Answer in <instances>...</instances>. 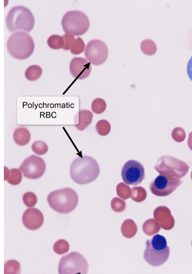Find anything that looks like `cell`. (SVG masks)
I'll use <instances>...</instances> for the list:
<instances>
[{"mask_svg": "<svg viewBox=\"0 0 192 274\" xmlns=\"http://www.w3.org/2000/svg\"><path fill=\"white\" fill-rule=\"evenodd\" d=\"M21 273V265L18 261L11 260L6 262L4 265V274H18Z\"/></svg>", "mask_w": 192, "mask_h": 274, "instance_id": "cell-24", "label": "cell"}, {"mask_svg": "<svg viewBox=\"0 0 192 274\" xmlns=\"http://www.w3.org/2000/svg\"><path fill=\"white\" fill-rule=\"evenodd\" d=\"M141 48L143 53L148 56L154 55L157 51V45L150 39L144 40L141 43Z\"/></svg>", "mask_w": 192, "mask_h": 274, "instance_id": "cell-23", "label": "cell"}, {"mask_svg": "<svg viewBox=\"0 0 192 274\" xmlns=\"http://www.w3.org/2000/svg\"><path fill=\"white\" fill-rule=\"evenodd\" d=\"M7 48L11 57L16 59L25 60L33 54L34 43L31 35L25 31H15L8 39Z\"/></svg>", "mask_w": 192, "mask_h": 274, "instance_id": "cell-2", "label": "cell"}, {"mask_svg": "<svg viewBox=\"0 0 192 274\" xmlns=\"http://www.w3.org/2000/svg\"><path fill=\"white\" fill-rule=\"evenodd\" d=\"M187 72L191 80L192 81V56L187 64Z\"/></svg>", "mask_w": 192, "mask_h": 274, "instance_id": "cell-36", "label": "cell"}, {"mask_svg": "<svg viewBox=\"0 0 192 274\" xmlns=\"http://www.w3.org/2000/svg\"><path fill=\"white\" fill-rule=\"evenodd\" d=\"M19 169L25 177L31 180H37L45 174L46 165L43 158L32 155L23 162Z\"/></svg>", "mask_w": 192, "mask_h": 274, "instance_id": "cell-12", "label": "cell"}, {"mask_svg": "<svg viewBox=\"0 0 192 274\" xmlns=\"http://www.w3.org/2000/svg\"><path fill=\"white\" fill-rule=\"evenodd\" d=\"M50 208L60 213H69L77 208L79 197L73 189L65 188L50 193L47 197Z\"/></svg>", "mask_w": 192, "mask_h": 274, "instance_id": "cell-4", "label": "cell"}, {"mask_svg": "<svg viewBox=\"0 0 192 274\" xmlns=\"http://www.w3.org/2000/svg\"><path fill=\"white\" fill-rule=\"evenodd\" d=\"M42 73L41 67L38 65H31L26 70L25 77L30 81H35L41 77Z\"/></svg>", "mask_w": 192, "mask_h": 274, "instance_id": "cell-21", "label": "cell"}, {"mask_svg": "<svg viewBox=\"0 0 192 274\" xmlns=\"http://www.w3.org/2000/svg\"><path fill=\"white\" fill-rule=\"evenodd\" d=\"M5 173H4V180L7 181L9 184L13 185H17L20 184L22 181V174L21 170L20 169H11L5 167Z\"/></svg>", "mask_w": 192, "mask_h": 274, "instance_id": "cell-17", "label": "cell"}, {"mask_svg": "<svg viewBox=\"0 0 192 274\" xmlns=\"http://www.w3.org/2000/svg\"><path fill=\"white\" fill-rule=\"evenodd\" d=\"M111 207L114 212L122 213L126 208V203L121 198H114L111 201Z\"/></svg>", "mask_w": 192, "mask_h": 274, "instance_id": "cell-33", "label": "cell"}, {"mask_svg": "<svg viewBox=\"0 0 192 274\" xmlns=\"http://www.w3.org/2000/svg\"><path fill=\"white\" fill-rule=\"evenodd\" d=\"M99 166L93 157H78L72 163L70 174L72 180L78 184L84 185L95 181L99 176Z\"/></svg>", "mask_w": 192, "mask_h": 274, "instance_id": "cell-1", "label": "cell"}, {"mask_svg": "<svg viewBox=\"0 0 192 274\" xmlns=\"http://www.w3.org/2000/svg\"><path fill=\"white\" fill-rule=\"evenodd\" d=\"M86 49V46L81 38L75 39L71 48V53L74 55H80Z\"/></svg>", "mask_w": 192, "mask_h": 274, "instance_id": "cell-31", "label": "cell"}, {"mask_svg": "<svg viewBox=\"0 0 192 274\" xmlns=\"http://www.w3.org/2000/svg\"><path fill=\"white\" fill-rule=\"evenodd\" d=\"M32 150L37 155L42 156L48 152V146L45 142L37 141L32 144Z\"/></svg>", "mask_w": 192, "mask_h": 274, "instance_id": "cell-30", "label": "cell"}, {"mask_svg": "<svg viewBox=\"0 0 192 274\" xmlns=\"http://www.w3.org/2000/svg\"><path fill=\"white\" fill-rule=\"evenodd\" d=\"M131 193L132 190L130 186L124 183H121L117 186V195L122 199L127 200L131 198Z\"/></svg>", "mask_w": 192, "mask_h": 274, "instance_id": "cell-27", "label": "cell"}, {"mask_svg": "<svg viewBox=\"0 0 192 274\" xmlns=\"http://www.w3.org/2000/svg\"><path fill=\"white\" fill-rule=\"evenodd\" d=\"M85 56L92 64L99 66L105 62L109 56V49L106 44L95 39L87 43Z\"/></svg>", "mask_w": 192, "mask_h": 274, "instance_id": "cell-10", "label": "cell"}, {"mask_svg": "<svg viewBox=\"0 0 192 274\" xmlns=\"http://www.w3.org/2000/svg\"><path fill=\"white\" fill-rule=\"evenodd\" d=\"M144 166L138 161L130 160L126 163L122 170V177L125 183L137 186L145 178Z\"/></svg>", "mask_w": 192, "mask_h": 274, "instance_id": "cell-11", "label": "cell"}, {"mask_svg": "<svg viewBox=\"0 0 192 274\" xmlns=\"http://www.w3.org/2000/svg\"><path fill=\"white\" fill-rule=\"evenodd\" d=\"M160 226L159 222L154 218H151V219L147 220L143 226V229L144 233L147 236H152L156 235L159 232Z\"/></svg>", "mask_w": 192, "mask_h": 274, "instance_id": "cell-20", "label": "cell"}, {"mask_svg": "<svg viewBox=\"0 0 192 274\" xmlns=\"http://www.w3.org/2000/svg\"><path fill=\"white\" fill-rule=\"evenodd\" d=\"M121 231L124 237L127 238H133L138 231L137 224L133 220L127 219L123 222Z\"/></svg>", "mask_w": 192, "mask_h": 274, "instance_id": "cell-19", "label": "cell"}, {"mask_svg": "<svg viewBox=\"0 0 192 274\" xmlns=\"http://www.w3.org/2000/svg\"><path fill=\"white\" fill-rule=\"evenodd\" d=\"M8 30L29 33L33 29L34 17L32 12L27 8L17 6L12 8L8 13L6 19Z\"/></svg>", "mask_w": 192, "mask_h": 274, "instance_id": "cell-5", "label": "cell"}, {"mask_svg": "<svg viewBox=\"0 0 192 274\" xmlns=\"http://www.w3.org/2000/svg\"><path fill=\"white\" fill-rule=\"evenodd\" d=\"M154 217L161 228L167 231L173 229L175 226V219L171 210L166 206H159L154 210Z\"/></svg>", "mask_w": 192, "mask_h": 274, "instance_id": "cell-15", "label": "cell"}, {"mask_svg": "<svg viewBox=\"0 0 192 274\" xmlns=\"http://www.w3.org/2000/svg\"></svg>", "mask_w": 192, "mask_h": 274, "instance_id": "cell-39", "label": "cell"}, {"mask_svg": "<svg viewBox=\"0 0 192 274\" xmlns=\"http://www.w3.org/2000/svg\"><path fill=\"white\" fill-rule=\"evenodd\" d=\"M22 222L27 229L34 231L42 227L44 216L42 213L37 209L29 208L23 213Z\"/></svg>", "mask_w": 192, "mask_h": 274, "instance_id": "cell-14", "label": "cell"}, {"mask_svg": "<svg viewBox=\"0 0 192 274\" xmlns=\"http://www.w3.org/2000/svg\"><path fill=\"white\" fill-rule=\"evenodd\" d=\"M24 204L28 208H33L37 204L38 198L35 194L32 192H27L23 196Z\"/></svg>", "mask_w": 192, "mask_h": 274, "instance_id": "cell-32", "label": "cell"}, {"mask_svg": "<svg viewBox=\"0 0 192 274\" xmlns=\"http://www.w3.org/2000/svg\"><path fill=\"white\" fill-rule=\"evenodd\" d=\"M191 178H192V173H191Z\"/></svg>", "mask_w": 192, "mask_h": 274, "instance_id": "cell-38", "label": "cell"}, {"mask_svg": "<svg viewBox=\"0 0 192 274\" xmlns=\"http://www.w3.org/2000/svg\"><path fill=\"white\" fill-rule=\"evenodd\" d=\"M91 63L82 58H74L70 63V73L74 78L83 79L89 76L91 73Z\"/></svg>", "mask_w": 192, "mask_h": 274, "instance_id": "cell-13", "label": "cell"}, {"mask_svg": "<svg viewBox=\"0 0 192 274\" xmlns=\"http://www.w3.org/2000/svg\"><path fill=\"white\" fill-rule=\"evenodd\" d=\"M106 103L102 98H96L92 103V110L95 114H100L103 113L106 110Z\"/></svg>", "mask_w": 192, "mask_h": 274, "instance_id": "cell-29", "label": "cell"}, {"mask_svg": "<svg viewBox=\"0 0 192 274\" xmlns=\"http://www.w3.org/2000/svg\"><path fill=\"white\" fill-rule=\"evenodd\" d=\"M154 168L161 175L181 179L189 172L190 167L186 162L170 156L160 157Z\"/></svg>", "mask_w": 192, "mask_h": 274, "instance_id": "cell-7", "label": "cell"}, {"mask_svg": "<svg viewBox=\"0 0 192 274\" xmlns=\"http://www.w3.org/2000/svg\"><path fill=\"white\" fill-rule=\"evenodd\" d=\"M182 183L180 179L160 174L151 183L150 189L154 195L167 197L173 193Z\"/></svg>", "mask_w": 192, "mask_h": 274, "instance_id": "cell-9", "label": "cell"}, {"mask_svg": "<svg viewBox=\"0 0 192 274\" xmlns=\"http://www.w3.org/2000/svg\"><path fill=\"white\" fill-rule=\"evenodd\" d=\"M47 44L52 49L59 50L63 49L65 45V41L64 38L60 35H53L48 39Z\"/></svg>", "mask_w": 192, "mask_h": 274, "instance_id": "cell-22", "label": "cell"}, {"mask_svg": "<svg viewBox=\"0 0 192 274\" xmlns=\"http://www.w3.org/2000/svg\"><path fill=\"white\" fill-rule=\"evenodd\" d=\"M62 25L66 33L80 36L89 30L90 23L89 18L82 12L71 11L64 15Z\"/></svg>", "mask_w": 192, "mask_h": 274, "instance_id": "cell-6", "label": "cell"}, {"mask_svg": "<svg viewBox=\"0 0 192 274\" xmlns=\"http://www.w3.org/2000/svg\"><path fill=\"white\" fill-rule=\"evenodd\" d=\"M89 270L85 258L78 252H72L62 257L60 260L58 271L61 274H85Z\"/></svg>", "mask_w": 192, "mask_h": 274, "instance_id": "cell-8", "label": "cell"}, {"mask_svg": "<svg viewBox=\"0 0 192 274\" xmlns=\"http://www.w3.org/2000/svg\"><path fill=\"white\" fill-rule=\"evenodd\" d=\"M172 137L176 142H183L185 140L186 137L185 130L181 128H176L172 132Z\"/></svg>", "mask_w": 192, "mask_h": 274, "instance_id": "cell-34", "label": "cell"}, {"mask_svg": "<svg viewBox=\"0 0 192 274\" xmlns=\"http://www.w3.org/2000/svg\"><path fill=\"white\" fill-rule=\"evenodd\" d=\"M131 198L137 202H142L146 199L147 192L146 190L141 186L132 188Z\"/></svg>", "mask_w": 192, "mask_h": 274, "instance_id": "cell-25", "label": "cell"}, {"mask_svg": "<svg viewBox=\"0 0 192 274\" xmlns=\"http://www.w3.org/2000/svg\"><path fill=\"white\" fill-rule=\"evenodd\" d=\"M188 145H189L190 150L192 151V132L189 134V137L188 139Z\"/></svg>", "mask_w": 192, "mask_h": 274, "instance_id": "cell-37", "label": "cell"}, {"mask_svg": "<svg viewBox=\"0 0 192 274\" xmlns=\"http://www.w3.org/2000/svg\"><path fill=\"white\" fill-rule=\"evenodd\" d=\"M170 253L165 237L156 235L152 240L146 241L144 258L151 266L159 267L169 259Z\"/></svg>", "mask_w": 192, "mask_h": 274, "instance_id": "cell-3", "label": "cell"}, {"mask_svg": "<svg viewBox=\"0 0 192 274\" xmlns=\"http://www.w3.org/2000/svg\"><path fill=\"white\" fill-rule=\"evenodd\" d=\"M96 130L101 136H106L111 130L110 123L106 120H101L97 122L96 125Z\"/></svg>", "mask_w": 192, "mask_h": 274, "instance_id": "cell-26", "label": "cell"}, {"mask_svg": "<svg viewBox=\"0 0 192 274\" xmlns=\"http://www.w3.org/2000/svg\"><path fill=\"white\" fill-rule=\"evenodd\" d=\"M14 139L16 144L20 146H25L30 141V132L25 128L16 129L14 133Z\"/></svg>", "mask_w": 192, "mask_h": 274, "instance_id": "cell-18", "label": "cell"}, {"mask_svg": "<svg viewBox=\"0 0 192 274\" xmlns=\"http://www.w3.org/2000/svg\"><path fill=\"white\" fill-rule=\"evenodd\" d=\"M93 114L88 110H80L75 118V128L80 131L85 130L93 122Z\"/></svg>", "mask_w": 192, "mask_h": 274, "instance_id": "cell-16", "label": "cell"}, {"mask_svg": "<svg viewBox=\"0 0 192 274\" xmlns=\"http://www.w3.org/2000/svg\"><path fill=\"white\" fill-rule=\"evenodd\" d=\"M63 37L65 41V45L63 47V49L65 50H71L72 46L75 41L74 35L70 33H66L63 35Z\"/></svg>", "mask_w": 192, "mask_h": 274, "instance_id": "cell-35", "label": "cell"}, {"mask_svg": "<svg viewBox=\"0 0 192 274\" xmlns=\"http://www.w3.org/2000/svg\"><path fill=\"white\" fill-rule=\"evenodd\" d=\"M69 243L64 240H60L56 242L53 246L54 251L59 255H64V254L69 252Z\"/></svg>", "mask_w": 192, "mask_h": 274, "instance_id": "cell-28", "label": "cell"}]
</instances>
